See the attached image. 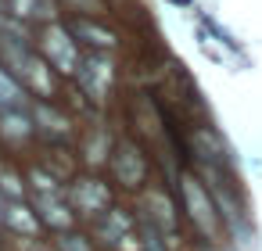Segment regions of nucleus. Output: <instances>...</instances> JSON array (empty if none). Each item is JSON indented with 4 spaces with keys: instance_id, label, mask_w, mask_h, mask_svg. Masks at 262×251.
Wrapping results in <instances>:
<instances>
[{
    "instance_id": "3",
    "label": "nucleus",
    "mask_w": 262,
    "mask_h": 251,
    "mask_svg": "<svg viewBox=\"0 0 262 251\" xmlns=\"http://www.w3.org/2000/svg\"><path fill=\"white\" fill-rule=\"evenodd\" d=\"M79 79H83V86H86V94H90L94 101H104L108 83H112V61H104V58H86L83 69H79Z\"/></svg>"
},
{
    "instance_id": "2",
    "label": "nucleus",
    "mask_w": 262,
    "mask_h": 251,
    "mask_svg": "<svg viewBox=\"0 0 262 251\" xmlns=\"http://www.w3.org/2000/svg\"><path fill=\"white\" fill-rule=\"evenodd\" d=\"M43 51H47V58H51L61 72H76V69H79V51H76V43L69 40V33H65L61 26H51V29H47Z\"/></svg>"
},
{
    "instance_id": "7",
    "label": "nucleus",
    "mask_w": 262,
    "mask_h": 251,
    "mask_svg": "<svg viewBox=\"0 0 262 251\" xmlns=\"http://www.w3.org/2000/svg\"><path fill=\"white\" fill-rule=\"evenodd\" d=\"M29 119L26 115H18V111H4V115H0V133H4V136H11V140H26L29 136Z\"/></svg>"
},
{
    "instance_id": "6",
    "label": "nucleus",
    "mask_w": 262,
    "mask_h": 251,
    "mask_svg": "<svg viewBox=\"0 0 262 251\" xmlns=\"http://www.w3.org/2000/svg\"><path fill=\"white\" fill-rule=\"evenodd\" d=\"M72 36H79V40L90 43V47H112V43H115V36H112L108 29L94 26V22H76V26H72Z\"/></svg>"
},
{
    "instance_id": "10",
    "label": "nucleus",
    "mask_w": 262,
    "mask_h": 251,
    "mask_svg": "<svg viewBox=\"0 0 262 251\" xmlns=\"http://www.w3.org/2000/svg\"><path fill=\"white\" fill-rule=\"evenodd\" d=\"M18 101H22V94H18L15 79L0 72V115H4V111H15V108H18Z\"/></svg>"
},
{
    "instance_id": "1",
    "label": "nucleus",
    "mask_w": 262,
    "mask_h": 251,
    "mask_svg": "<svg viewBox=\"0 0 262 251\" xmlns=\"http://www.w3.org/2000/svg\"><path fill=\"white\" fill-rule=\"evenodd\" d=\"M183 201H187V212H190V219H194V226L205 233V237H212L215 233V201L208 197V190L194 179V176H187L183 179Z\"/></svg>"
},
{
    "instance_id": "4",
    "label": "nucleus",
    "mask_w": 262,
    "mask_h": 251,
    "mask_svg": "<svg viewBox=\"0 0 262 251\" xmlns=\"http://www.w3.org/2000/svg\"><path fill=\"white\" fill-rule=\"evenodd\" d=\"M72 197H76L79 212H101V208H108V187L97 183V179H83L72 190Z\"/></svg>"
},
{
    "instance_id": "5",
    "label": "nucleus",
    "mask_w": 262,
    "mask_h": 251,
    "mask_svg": "<svg viewBox=\"0 0 262 251\" xmlns=\"http://www.w3.org/2000/svg\"><path fill=\"white\" fill-rule=\"evenodd\" d=\"M115 176H119L126 187L140 183V176H144V162L133 154V147H129V144H122V147H119V158H115Z\"/></svg>"
},
{
    "instance_id": "11",
    "label": "nucleus",
    "mask_w": 262,
    "mask_h": 251,
    "mask_svg": "<svg viewBox=\"0 0 262 251\" xmlns=\"http://www.w3.org/2000/svg\"><path fill=\"white\" fill-rule=\"evenodd\" d=\"M15 15H47V0H15Z\"/></svg>"
},
{
    "instance_id": "12",
    "label": "nucleus",
    "mask_w": 262,
    "mask_h": 251,
    "mask_svg": "<svg viewBox=\"0 0 262 251\" xmlns=\"http://www.w3.org/2000/svg\"><path fill=\"white\" fill-rule=\"evenodd\" d=\"M61 251H90L83 244V237H61Z\"/></svg>"
},
{
    "instance_id": "8",
    "label": "nucleus",
    "mask_w": 262,
    "mask_h": 251,
    "mask_svg": "<svg viewBox=\"0 0 262 251\" xmlns=\"http://www.w3.org/2000/svg\"><path fill=\"white\" fill-rule=\"evenodd\" d=\"M40 212H43V219H47L54 230H69V226H72V212H69L65 204L51 201V197H43V201H40Z\"/></svg>"
},
{
    "instance_id": "9",
    "label": "nucleus",
    "mask_w": 262,
    "mask_h": 251,
    "mask_svg": "<svg viewBox=\"0 0 262 251\" xmlns=\"http://www.w3.org/2000/svg\"><path fill=\"white\" fill-rule=\"evenodd\" d=\"M4 219H8L15 230H22V233H33V230H36V219L29 215L26 204H8V208H4Z\"/></svg>"
},
{
    "instance_id": "13",
    "label": "nucleus",
    "mask_w": 262,
    "mask_h": 251,
    "mask_svg": "<svg viewBox=\"0 0 262 251\" xmlns=\"http://www.w3.org/2000/svg\"><path fill=\"white\" fill-rule=\"evenodd\" d=\"M0 179H4V190H8V194H22V187H18V179H15L11 172H0Z\"/></svg>"
},
{
    "instance_id": "14",
    "label": "nucleus",
    "mask_w": 262,
    "mask_h": 251,
    "mask_svg": "<svg viewBox=\"0 0 262 251\" xmlns=\"http://www.w3.org/2000/svg\"><path fill=\"white\" fill-rule=\"evenodd\" d=\"M0 219H4V204H0Z\"/></svg>"
}]
</instances>
